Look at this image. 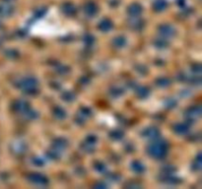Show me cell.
<instances>
[{"label":"cell","mask_w":202,"mask_h":189,"mask_svg":"<svg viewBox=\"0 0 202 189\" xmlns=\"http://www.w3.org/2000/svg\"><path fill=\"white\" fill-rule=\"evenodd\" d=\"M159 32L164 38H172L176 34V30L170 25H162L159 28Z\"/></svg>","instance_id":"obj_5"},{"label":"cell","mask_w":202,"mask_h":189,"mask_svg":"<svg viewBox=\"0 0 202 189\" xmlns=\"http://www.w3.org/2000/svg\"><path fill=\"white\" fill-rule=\"evenodd\" d=\"M28 180L30 182L37 184V185H45L47 184L48 180L47 178L45 177L44 175H42L41 173H32L28 176Z\"/></svg>","instance_id":"obj_3"},{"label":"cell","mask_w":202,"mask_h":189,"mask_svg":"<svg viewBox=\"0 0 202 189\" xmlns=\"http://www.w3.org/2000/svg\"><path fill=\"white\" fill-rule=\"evenodd\" d=\"M18 86L22 89V90L27 93V94H35L37 90L38 86V81L33 77H28L24 78V79L20 80Z\"/></svg>","instance_id":"obj_2"},{"label":"cell","mask_w":202,"mask_h":189,"mask_svg":"<svg viewBox=\"0 0 202 189\" xmlns=\"http://www.w3.org/2000/svg\"><path fill=\"white\" fill-rule=\"evenodd\" d=\"M33 163H34L36 166H44V160H42L41 158H40V157H36V158H34V159H33Z\"/></svg>","instance_id":"obj_32"},{"label":"cell","mask_w":202,"mask_h":189,"mask_svg":"<svg viewBox=\"0 0 202 189\" xmlns=\"http://www.w3.org/2000/svg\"><path fill=\"white\" fill-rule=\"evenodd\" d=\"M162 180L163 182H166L169 184H176L179 182V178L175 177L173 175H172V174H164V176L162 177Z\"/></svg>","instance_id":"obj_12"},{"label":"cell","mask_w":202,"mask_h":189,"mask_svg":"<svg viewBox=\"0 0 202 189\" xmlns=\"http://www.w3.org/2000/svg\"><path fill=\"white\" fill-rule=\"evenodd\" d=\"M173 130H175L176 133H178L179 135L186 134L187 131H188V125H187V124H183V123L176 124V125L173 126Z\"/></svg>","instance_id":"obj_10"},{"label":"cell","mask_w":202,"mask_h":189,"mask_svg":"<svg viewBox=\"0 0 202 189\" xmlns=\"http://www.w3.org/2000/svg\"><path fill=\"white\" fill-rule=\"evenodd\" d=\"M130 27L135 31H140L144 27V24L141 20H136V21H132V22L130 23Z\"/></svg>","instance_id":"obj_19"},{"label":"cell","mask_w":202,"mask_h":189,"mask_svg":"<svg viewBox=\"0 0 202 189\" xmlns=\"http://www.w3.org/2000/svg\"><path fill=\"white\" fill-rule=\"evenodd\" d=\"M150 93V90L147 87H139L137 90V95L139 98H146Z\"/></svg>","instance_id":"obj_18"},{"label":"cell","mask_w":202,"mask_h":189,"mask_svg":"<svg viewBox=\"0 0 202 189\" xmlns=\"http://www.w3.org/2000/svg\"><path fill=\"white\" fill-rule=\"evenodd\" d=\"M95 169H96V170H98L99 172H105L106 170H107V167H106V166L104 165V163H96Z\"/></svg>","instance_id":"obj_30"},{"label":"cell","mask_w":202,"mask_h":189,"mask_svg":"<svg viewBox=\"0 0 202 189\" xmlns=\"http://www.w3.org/2000/svg\"><path fill=\"white\" fill-rule=\"evenodd\" d=\"M13 108L15 109V111L17 112H22L25 113L28 109L30 108V105L26 101H23V99H20V101H17L14 102Z\"/></svg>","instance_id":"obj_6"},{"label":"cell","mask_w":202,"mask_h":189,"mask_svg":"<svg viewBox=\"0 0 202 189\" xmlns=\"http://www.w3.org/2000/svg\"><path fill=\"white\" fill-rule=\"evenodd\" d=\"M166 105L168 106V108H173V106H176V101L175 99H167L166 101Z\"/></svg>","instance_id":"obj_35"},{"label":"cell","mask_w":202,"mask_h":189,"mask_svg":"<svg viewBox=\"0 0 202 189\" xmlns=\"http://www.w3.org/2000/svg\"><path fill=\"white\" fill-rule=\"evenodd\" d=\"M138 73H141V74H146V73H147V69L145 68L144 66L140 65L139 67H138Z\"/></svg>","instance_id":"obj_39"},{"label":"cell","mask_w":202,"mask_h":189,"mask_svg":"<svg viewBox=\"0 0 202 189\" xmlns=\"http://www.w3.org/2000/svg\"><path fill=\"white\" fill-rule=\"evenodd\" d=\"M81 113H82V115L84 117H87V116H90L91 115V109H89L88 108H83L82 109H81Z\"/></svg>","instance_id":"obj_36"},{"label":"cell","mask_w":202,"mask_h":189,"mask_svg":"<svg viewBox=\"0 0 202 189\" xmlns=\"http://www.w3.org/2000/svg\"><path fill=\"white\" fill-rule=\"evenodd\" d=\"M61 98L64 99V101H66V102H72V101L75 99V96H74L72 93H70V92H65V93H63V94H62Z\"/></svg>","instance_id":"obj_23"},{"label":"cell","mask_w":202,"mask_h":189,"mask_svg":"<svg viewBox=\"0 0 202 189\" xmlns=\"http://www.w3.org/2000/svg\"><path fill=\"white\" fill-rule=\"evenodd\" d=\"M112 23L109 20H103L102 22L99 24V29L103 32H109V30H112Z\"/></svg>","instance_id":"obj_11"},{"label":"cell","mask_w":202,"mask_h":189,"mask_svg":"<svg viewBox=\"0 0 202 189\" xmlns=\"http://www.w3.org/2000/svg\"><path fill=\"white\" fill-rule=\"evenodd\" d=\"M57 72L59 74H66L68 72V68H67L66 66H63V65H60L58 68H57Z\"/></svg>","instance_id":"obj_37"},{"label":"cell","mask_w":202,"mask_h":189,"mask_svg":"<svg viewBox=\"0 0 202 189\" xmlns=\"http://www.w3.org/2000/svg\"><path fill=\"white\" fill-rule=\"evenodd\" d=\"M54 115L57 119H63V118H65L66 112L64 111L63 108H59V106H56V108H54Z\"/></svg>","instance_id":"obj_15"},{"label":"cell","mask_w":202,"mask_h":189,"mask_svg":"<svg viewBox=\"0 0 202 189\" xmlns=\"http://www.w3.org/2000/svg\"><path fill=\"white\" fill-rule=\"evenodd\" d=\"M112 44L116 48H121V47H123V46L126 44L125 38H123V37H118V38H113Z\"/></svg>","instance_id":"obj_14"},{"label":"cell","mask_w":202,"mask_h":189,"mask_svg":"<svg viewBox=\"0 0 202 189\" xmlns=\"http://www.w3.org/2000/svg\"><path fill=\"white\" fill-rule=\"evenodd\" d=\"M6 54H7V56H9V57H11V58H17L19 56V52L17 51V50H8V51H6Z\"/></svg>","instance_id":"obj_33"},{"label":"cell","mask_w":202,"mask_h":189,"mask_svg":"<svg viewBox=\"0 0 202 189\" xmlns=\"http://www.w3.org/2000/svg\"><path fill=\"white\" fill-rule=\"evenodd\" d=\"M186 75H184L183 73H180V74H179L178 75V80H179V81H184V79H186Z\"/></svg>","instance_id":"obj_40"},{"label":"cell","mask_w":202,"mask_h":189,"mask_svg":"<svg viewBox=\"0 0 202 189\" xmlns=\"http://www.w3.org/2000/svg\"><path fill=\"white\" fill-rule=\"evenodd\" d=\"M12 149L16 154H23L24 152H26L27 146L23 141H17L13 144Z\"/></svg>","instance_id":"obj_9"},{"label":"cell","mask_w":202,"mask_h":189,"mask_svg":"<svg viewBox=\"0 0 202 189\" xmlns=\"http://www.w3.org/2000/svg\"><path fill=\"white\" fill-rule=\"evenodd\" d=\"M96 141H97V137L94 136V135H89L87 138H86V143H89V144H95Z\"/></svg>","instance_id":"obj_34"},{"label":"cell","mask_w":202,"mask_h":189,"mask_svg":"<svg viewBox=\"0 0 202 189\" xmlns=\"http://www.w3.org/2000/svg\"><path fill=\"white\" fill-rule=\"evenodd\" d=\"M85 13L89 16H94L97 13V7H96L93 3H89L85 6Z\"/></svg>","instance_id":"obj_16"},{"label":"cell","mask_w":202,"mask_h":189,"mask_svg":"<svg viewBox=\"0 0 202 189\" xmlns=\"http://www.w3.org/2000/svg\"><path fill=\"white\" fill-rule=\"evenodd\" d=\"M111 137L112 139H115V140H119V139H121L123 137V132L120 130H115L111 132Z\"/></svg>","instance_id":"obj_26"},{"label":"cell","mask_w":202,"mask_h":189,"mask_svg":"<svg viewBox=\"0 0 202 189\" xmlns=\"http://www.w3.org/2000/svg\"><path fill=\"white\" fill-rule=\"evenodd\" d=\"M200 113H201V108L198 105H195V106H192V108H190L186 110L185 116L188 121H193L196 117L200 115Z\"/></svg>","instance_id":"obj_4"},{"label":"cell","mask_w":202,"mask_h":189,"mask_svg":"<svg viewBox=\"0 0 202 189\" xmlns=\"http://www.w3.org/2000/svg\"><path fill=\"white\" fill-rule=\"evenodd\" d=\"M25 115H26V117L28 119H35V118H37L38 113L35 111V110L29 108L26 112H25Z\"/></svg>","instance_id":"obj_27"},{"label":"cell","mask_w":202,"mask_h":189,"mask_svg":"<svg viewBox=\"0 0 202 189\" xmlns=\"http://www.w3.org/2000/svg\"><path fill=\"white\" fill-rule=\"evenodd\" d=\"M175 169H176L175 167L172 166H166L164 169H162L164 174H172L173 172H175Z\"/></svg>","instance_id":"obj_31"},{"label":"cell","mask_w":202,"mask_h":189,"mask_svg":"<svg viewBox=\"0 0 202 189\" xmlns=\"http://www.w3.org/2000/svg\"><path fill=\"white\" fill-rule=\"evenodd\" d=\"M156 84L161 88H166L171 84V82H170L169 79H167V78H159V79L156 81Z\"/></svg>","instance_id":"obj_20"},{"label":"cell","mask_w":202,"mask_h":189,"mask_svg":"<svg viewBox=\"0 0 202 189\" xmlns=\"http://www.w3.org/2000/svg\"><path fill=\"white\" fill-rule=\"evenodd\" d=\"M141 11H142V9H141V7L137 4H133L132 6H130L129 10H128L129 14L132 16H138L141 13Z\"/></svg>","instance_id":"obj_17"},{"label":"cell","mask_w":202,"mask_h":189,"mask_svg":"<svg viewBox=\"0 0 202 189\" xmlns=\"http://www.w3.org/2000/svg\"><path fill=\"white\" fill-rule=\"evenodd\" d=\"M67 146V141L64 138H57L55 139L52 143V147H54V150H56V151H63Z\"/></svg>","instance_id":"obj_7"},{"label":"cell","mask_w":202,"mask_h":189,"mask_svg":"<svg viewBox=\"0 0 202 189\" xmlns=\"http://www.w3.org/2000/svg\"><path fill=\"white\" fill-rule=\"evenodd\" d=\"M95 187H107V185L104 183H97L95 184Z\"/></svg>","instance_id":"obj_42"},{"label":"cell","mask_w":202,"mask_h":189,"mask_svg":"<svg viewBox=\"0 0 202 189\" xmlns=\"http://www.w3.org/2000/svg\"><path fill=\"white\" fill-rule=\"evenodd\" d=\"M193 169L195 170H200L201 169V159H200V154H198V156L196 157L195 160L193 163Z\"/></svg>","instance_id":"obj_29"},{"label":"cell","mask_w":202,"mask_h":189,"mask_svg":"<svg viewBox=\"0 0 202 189\" xmlns=\"http://www.w3.org/2000/svg\"><path fill=\"white\" fill-rule=\"evenodd\" d=\"M125 186H126V187H139L140 185H139V184H133V183H130V184H126Z\"/></svg>","instance_id":"obj_41"},{"label":"cell","mask_w":202,"mask_h":189,"mask_svg":"<svg viewBox=\"0 0 202 189\" xmlns=\"http://www.w3.org/2000/svg\"><path fill=\"white\" fill-rule=\"evenodd\" d=\"M76 9L75 7L72 6V5H65L64 7H63V12H64L65 14H67V15H73L74 13H75Z\"/></svg>","instance_id":"obj_24"},{"label":"cell","mask_w":202,"mask_h":189,"mask_svg":"<svg viewBox=\"0 0 202 189\" xmlns=\"http://www.w3.org/2000/svg\"><path fill=\"white\" fill-rule=\"evenodd\" d=\"M109 93H111L112 97H119V96L122 95L123 90L120 87H112L111 89V91H109Z\"/></svg>","instance_id":"obj_21"},{"label":"cell","mask_w":202,"mask_h":189,"mask_svg":"<svg viewBox=\"0 0 202 189\" xmlns=\"http://www.w3.org/2000/svg\"><path fill=\"white\" fill-rule=\"evenodd\" d=\"M83 41L87 45H91V44H93L95 40H94V37L92 35H85L84 38H83Z\"/></svg>","instance_id":"obj_28"},{"label":"cell","mask_w":202,"mask_h":189,"mask_svg":"<svg viewBox=\"0 0 202 189\" xmlns=\"http://www.w3.org/2000/svg\"><path fill=\"white\" fill-rule=\"evenodd\" d=\"M154 44L157 46L158 48H165L167 45H168V41L164 38H158V40H156Z\"/></svg>","instance_id":"obj_22"},{"label":"cell","mask_w":202,"mask_h":189,"mask_svg":"<svg viewBox=\"0 0 202 189\" xmlns=\"http://www.w3.org/2000/svg\"><path fill=\"white\" fill-rule=\"evenodd\" d=\"M131 169L136 173H142L145 169H144V166L140 162L134 160V162H132V163H131Z\"/></svg>","instance_id":"obj_13"},{"label":"cell","mask_w":202,"mask_h":189,"mask_svg":"<svg viewBox=\"0 0 202 189\" xmlns=\"http://www.w3.org/2000/svg\"><path fill=\"white\" fill-rule=\"evenodd\" d=\"M159 134H160V131H159L158 128H156V127H149L147 129H145V131H144V136L149 139L157 138L159 136Z\"/></svg>","instance_id":"obj_8"},{"label":"cell","mask_w":202,"mask_h":189,"mask_svg":"<svg viewBox=\"0 0 202 189\" xmlns=\"http://www.w3.org/2000/svg\"><path fill=\"white\" fill-rule=\"evenodd\" d=\"M169 146L165 141H156L149 145L148 153L155 159H163L168 153Z\"/></svg>","instance_id":"obj_1"},{"label":"cell","mask_w":202,"mask_h":189,"mask_svg":"<svg viewBox=\"0 0 202 189\" xmlns=\"http://www.w3.org/2000/svg\"><path fill=\"white\" fill-rule=\"evenodd\" d=\"M166 2L164 0H158V1H156V3L154 4V7L156 10H158V11H161V10H164L166 8Z\"/></svg>","instance_id":"obj_25"},{"label":"cell","mask_w":202,"mask_h":189,"mask_svg":"<svg viewBox=\"0 0 202 189\" xmlns=\"http://www.w3.org/2000/svg\"><path fill=\"white\" fill-rule=\"evenodd\" d=\"M192 70H193V72H195V73H200V71H201L200 64H194L192 66Z\"/></svg>","instance_id":"obj_38"}]
</instances>
